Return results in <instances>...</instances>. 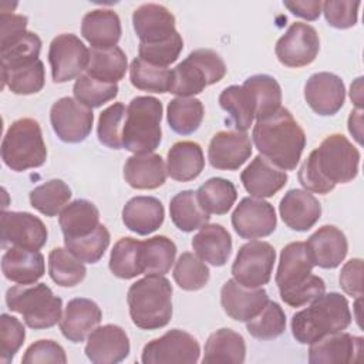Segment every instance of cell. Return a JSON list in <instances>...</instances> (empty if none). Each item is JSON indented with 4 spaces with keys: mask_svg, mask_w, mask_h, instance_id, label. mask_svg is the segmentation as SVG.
<instances>
[{
    "mask_svg": "<svg viewBox=\"0 0 364 364\" xmlns=\"http://www.w3.org/2000/svg\"><path fill=\"white\" fill-rule=\"evenodd\" d=\"M358 165V149L343 134H331L303 161L297 176L306 191L326 195L337 183L351 182Z\"/></svg>",
    "mask_w": 364,
    "mask_h": 364,
    "instance_id": "obj_1",
    "label": "cell"
},
{
    "mask_svg": "<svg viewBox=\"0 0 364 364\" xmlns=\"http://www.w3.org/2000/svg\"><path fill=\"white\" fill-rule=\"evenodd\" d=\"M252 139L260 155L283 171L296 169L306 146L303 128L284 107L256 121Z\"/></svg>",
    "mask_w": 364,
    "mask_h": 364,
    "instance_id": "obj_2",
    "label": "cell"
},
{
    "mask_svg": "<svg viewBox=\"0 0 364 364\" xmlns=\"http://www.w3.org/2000/svg\"><path fill=\"white\" fill-rule=\"evenodd\" d=\"M307 309L291 317V334L300 344H311L324 336L346 330L351 324L348 300L337 291L323 293Z\"/></svg>",
    "mask_w": 364,
    "mask_h": 364,
    "instance_id": "obj_3",
    "label": "cell"
},
{
    "mask_svg": "<svg viewBox=\"0 0 364 364\" xmlns=\"http://www.w3.org/2000/svg\"><path fill=\"white\" fill-rule=\"evenodd\" d=\"M127 303L131 320L138 328H162L172 318L171 282L159 274H148L131 284Z\"/></svg>",
    "mask_w": 364,
    "mask_h": 364,
    "instance_id": "obj_4",
    "label": "cell"
},
{
    "mask_svg": "<svg viewBox=\"0 0 364 364\" xmlns=\"http://www.w3.org/2000/svg\"><path fill=\"white\" fill-rule=\"evenodd\" d=\"M162 102L149 95H138L127 107L122 148L132 154H151L162 139Z\"/></svg>",
    "mask_w": 364,
    "mask_h": 364,
    "instance_id": "obj_5",
    "label": "cell"
},
{
    "mask_svg": "<svg viewBox=\"0 0 364 364\" xmlns=\"http://www.w3.org/2000/svg\"><path fill=\"white\" fill-rule=\"evenodd\" d=\"M6 304L9 310L21 314L26 326L34 330L50 328L63 317V300L46 283L7 289Z\"/></svg>",
    "mask_w": 364,
    "mask_h": 364,
    "instance_id": "obj_6",
    "label": "cell"
},
{
    "mask_svg": "<svg viewBox=\"0 0 364 364\" xmlns=\"http://www.w3.org/2000/svg\"><path fill=\"white\" fill-rule=\"evenodd\" d=\"M1 159L14 172L41 166L47 159V146L40 124L33 118L16 119L4 134Z\"/></svg>",
    "mask_w": 364,
    "mask_h": 364,
    "instance_id": "obj_7",
    "label": "cell"
},
{
    "mask_svg": "<svg viewBox=\"0 0 364 364\" xmlns=\"http://www.w3.org/2000/svg\"><path fill=\"white\" fill-rule=\"evenodd\" d=\"M226 74L223 58L210 48H198L171 70L169 92L178 97H193L208 85L219 82Z\"/></svg>",
    "mask_w": 364,
    "mask_h": 364,
    "instance_id": "obj_8",
    "label": "cell"
},
{
    "mask_svg": "<svg viewBox=\"0 0 364 364\" xmlns=\"http://www.w3.org/2000/svg\"><path fill=\"white\" fill-rule=\"evenodd\" d=\"M276 262L274 247L263 240H250L239 247L232 264L233 279L246 287H262L270 282Z\"/></svg>",
    "mask_w": 364,
    "mask_h": 364,
    "instance_id": "obj_9",
    "label": "cell"
},
{
    "mask_svg": "<svg viewBox=\"0 0 364 364\" xmlns=\"http://www.w3.org/2000/svg\"><path fill=\"white\" fill-rule=\"evenodd\" d=\"M199 355L198 340L181 328H172L144 346L141 361L144 364H195Z\"/></svg>",
    "mask_w": 364,
    "mask_h": 364,
    "instance_id": "obj_10",
    "label": "cell"
},
{
    "mask_svg": "<svg viewBox=\"0 0 364 364\" xmlns=\"http://www.w3.org/2000/svg\"><path fill=\"white\" fill-rule=\"evenodd\" d=\"M48 61L53 81L57 84L78 78L90 61V50L71 33L53 38L48 48Z\"/></svg>",
    "mask_w": 364,
    "mask_h": 364,
    "instance_id": "obj_11",
    "label": "cell"
},
{
    "mask_svg": "<svg viewBox=\"0 0 364 364\" xmlns=\"http://www.w3.org/2000/svg\"><path fill=\"white\" fill-rule=\"evenodd\" d=\"M50 122L55 135L67 144L82 142L92 131L94 114L71 97L57 100L50 109Z\"/></svg>",
    "mask_w": 364,
    "mask_h": 364,
    "instance_id": "obj_12",
    "label": "cell"
},
{
    "mask_svg": "<svg viewBox=\"0 0 364 364\" xmlns=\"http://www.w3.org/2000/svg\"><path fill=\"white\" fill-rule=\"evenodd\" d=\"M320 51V38L316 28L307 23L296 21L276 43L277 60L290 68L311 64Z\"/></svg>",
    "mask_w": 364,
    "mask_h": 364,
    "instance_id": "obj_13",
    "label": "cell"
},
{
    "mask_svg": "<svg viewBox=\"0 0 364 364\" xmlns=\"http://www.w3.org/2000/svg\"><path fill=\"white\" fill-rule=\"evenodd\" d=\"M276 225L273 205L260 198H243L232 213V226L242 239L266 237L274 232Z\"/></svg>",
    "mask_w": 364,
    "mask_h": 364,
    "instance_id": "obj_14",
    "label": "cell"
},
{
    "mask_svg": "<svg viewBox=\"0 0 364 364\" xmlns=\"http://www.w3.org/2000/svg\"><path fill=\"white\" fill-rule=\"evenodd\" d=\"M1 246L38 250L47 243L48 230L43 220L28 212H1Z\"/></svg>",
    "mask_w": 364,
    "mask_h": 364,
    "instance_id": "obj_15",
    "label": "cell"
},
{
    "mask_svg": "<svg viewBox=\"0 0 364 364\" xmlns=\"http://www.w3.org/2000/svg\"><path fill=\"white\" fill-rule=\"evenodd\" d=\"M364 338L350 333L338 331L321 337L310 344V364H350L361 358Z\"/></svg>",
    "mask_w": 364,
    "mask_h": 364,
    "instance_id": "obj_16",
    "label": "cell"
},
{
    "mask_svg": "<svg viewBox=\"0 0 364 364\" xmlns=\"http://www.w3.org/2000/svg\"><path fill=\"white\" fill-rule=\"evenodd\" d=\"M304 100L316 114L323 117L334 115L344 105V82L333 73H316L304 84Z\"/></svg>",
    "mask_w": 364,
    "mask_h": 364,
    "instance_id": "obj_17",
    "label": "cell"
},
{
    "mask_svg": "<svg viewBox=\"0 0 364 364\" xmlns=\"http://www.w3.org/2000/svg\"><path fill=\"white\" fill-rule=\"evenodd\" d=\"M131 344L125 330L117 324L97 327L85 344V355L94 364H117L129 354Z\"/></svg>",
    "mask_w": 364,
    "mask_h": 364,
    "instance_id": "obj_18",
    "label": "cell"
},
{
    "mask_svg": "<svg viewBox=\"0 0 364 364\" xmlns=\"http://www.w3.org/2000/svg\"><path fill=\"white\" fill-rule=\"evenodd\" d=\"M252 155V141L242 131L216 132L208 148L209 164L222 171L239 169Z\"/></svg>",
    "mask_w": 364,
    "mask_h": 364,
    "instance_id": "obj_19",
    "label": "cell"
},
{
    "mask_svg": "<svg viewBox=\"0 0 364 364\" xmlns=\"http://www.w3.org/2000/svg\"><path fill=\"white\" fill-rule=\"evenodd\" d=\"M269 301L267 291L262 287H246L229 279L220 290V304L225 313L236 321H249L257 316Z\"/></svg>",
    "mask_w": 364,
    "mask_h": 364,
    "instance_id": "obj_20",
    "label": "cell"
},
{
    "mask_svg": "<svg viewBox=\"0 0 364 364\" xmlns=\"http://www.w3.org/2000/svg\"><path fill=\"white\" fill-rule=\"evenodd\" d=\"M314 264L310 259L304 242H291L280 252V260L276 272V284L279 294H284L304 284L313 274Z\"/></svg>",
    "mask_w": 364,
    "mask_h": 364,
    "instance_id": "obj_21",
    "label": "cell"
},
{
    "mask_svg": "<svg viewBox=\"0 0 364 364\" xmlns=\"http://www.w3.org/2000/svg\"><path fill=\"white\" fill-rule=\"evenodd\" d=\"M306 247L313 264L321 269H336L348 252L346 235L334 225L318 228L306 242Z\"/></svg>",
    "mask_w": 364,
    "mask_h": 364,
    "instance_id": "obj_22",
    "label": "cell"
},
{
    "mask_svg": "<svg viewBox=\"0 0 364 364\" xmlns=\"http://www.w3.org/2000/svg\"><path fill=\"white\" fill-rule=\"evenodd\" d=\"M101 318L102 311L94 300L77 297L67 303L60 330L68 341L81 343L98 327Z\"/></svg>",
    "mask_w": 364,
    "mask_h": 364,
    "instance_id": "obj_23",
    "label": "cell"
},
{
    "mask_svg": "<svg viewBox=\"0 0 364 364\" xmlns=\"http://www.w3.org/2000/svg\"><path fill=\"white\" fill-rule=\"evenodd\" d=\"M132 26L141 43H159L175 33V16L162 4L146 3L132 13Z\"/></svg>",
    "mask_w": 364,
    "mask_h": 364,
    "instance_id": "obj_24",
    "label": "cell"
},
{
    "mask_svg": "<svg viewBox=\"0 0 364 364\" xmlns=\"http://www.w3.org/2000/svg\"><path fill=\"white\" fill-rule=\"evenodd\" d=\"M282 220L296 232L311 229L321 216V203L306 189H290L280 199Z\"/></svg>",
    "mask_w": 364,
    "mask_h": 364,
    "instance_id": "obj_25",
    "label": "cell"
},
{
    "mask_svg": "<svg viewBox=\"0 0 364 364\" xmlns=\"http://www.w3.org/2000/svg\"><path fill=\"white\" fill-rule=\"evenodd\" d=\"M287 173L263 155H257L240 173L245 189L253 198L260 199L276 195L287 183Z\"/></svg>",
    "mask_w": 364,
    "mask_h": 364,
    "instance_id": "obj_26",
    "label": "cell"
},
{
    "mask_svg": "<svg viewBox=\"0 0 364 364\" xmlns=\"http://www.w3.org/2000/svg\"><path fill=\"white\" fill-rule=\"evenodd\" d=\"M121 216L128 230L146 236L162 226L165 209L155 196H134L122 208Z\"/></svg>",
    "mask_w": 364,
    "mask_h": 364,
    "instance_id": "obj_27",
    "label": "cell"
},
{
    "mask_svg": "<svg viewBox=\"0 0 364 364\" xmlns=\"http://www.w3.org/2000/svg\"><path fill=\"white\" fill-rule=\"evenodd\" d=\"M4 277L18 284H33L44 276V256L38 250L10 246L1 257Z\"/></svg>",
    "mask_w": 364,
    "mask_h": 364,
    "instance_id": "obj_28",
    "label": "cell"
},
{
    "mask_svg": "<svg viewBox=\"0 0 364 364\" xmlns=\"http://www.w3.org/2000/svg\"><path fill=\"white\" fill-rule=\"evenodd\" d=\"M121 33V20L114 10L95 9L82 17L81 34L91 44V48L115 47Z\"/></svg>",
    "mask_w": 364,
    "mask_h": 364,
    "instance_id": "obj_29",
    "label": "cell"
},
{
    "mask_svg": "<svg viewBox=\"0 0 364 364\" xmlns=\"http://www.w3.org/2000/svg\"><path fill=\"white\" fill-rule=\"evenodd\" d=\"M166 166L158 154H134L124 165V179L134 189H156L166 181Z\"/></svg>",
    "mask_w": 364,
    "mask_h": 364,
    "instance_id": "obj_30",
    "label": "cell"
},
{
    "mask_svg": "<svg viewBox=\"0 0 364 364\" xmlns=\"http://www.w3.org/2000/svg\"><path fill=\"white\" fill-rule=\"evenodd\" d=\"M192 249L203 262L223 266L232 253L230 233L219 223H206L193 236Z\"/></svg>",
    "mask_w": 364,
    "mask_h": 364,
    "instance_id": "obj_31",
    "label": "cell"
},
{
    "mask_svg": "<svg viewBox=\"0 0 364 364\" xmlns=\"http://www.w3.org/2000/svg\"><path fill=\"white\" fill-rule=\"evenodd\" d=\"M205 168V156L200 145L193 141L175 142L166 155V172L178 182L196 179Z\"/></svg>",
    "mask_w": 364,
    "mask_h": 364,
    "instance_id": "obj_32",
    "label": "cell"
},
{
    "mask_svg": "<svg viewBox=\"0 0 364 364\" xmlns=\"http://www.w3.org/2000/svg\"><path fill=\"white\" fill-rule=\"evenodd\" d=\"M246 358V343L242 334L232 328H219L205 343L203 364H242Z\"/></svg>",
    "mask_w": 364,
    "mask_h": 364,
    "instance_id": "obj_33",
    "label": "cell"
},
{
    "mask_svg": "<svg viewBox=\"0 0 364 364\" xmlns=\"http://www.w3.org/2000/svg\"><path fill=\"white\" fill-rule=\"evenodd\" d=\"M58 223L64 239L85 236L100 225V210L91 200L75 199L60 212Z\"/></svg>",
    "mask_w": 364,
    "mask_h": 364,
    "instance_id": "obj_34",
    "label": "cell"
},
{
    "mask_svg": "<svg viewBox=\"0 0 364 364\" xmlns=\"http://www.w3.org/2000/svg\"><path fill=\"white\" fill-rule=\"evenodd\" d=\"M242 85L250 97L256 121L274 114L282 107V88L272 75L255 74Z\"/></svg>",
    "mask_w": 364,
    "mask_h": 364,
    "instance_id": "obj_35",
    "label": "cell"
},
{
    "mask_svg": "<svg viewBox=\"0 0 364 364\" xmlns=\"http://www.w3.org/2000/svg\"><path fill=\"white\" fill-rule=\"evenodd\" d=\"M128 61L124 50L118 46L111 48H91L85 74L102 82L117 84L124 78Z\"/></svg>",
    "mask_w": 364,
    "mask_h": 364,
    "instance_id": "obj_36",
    "label": "cell"
},
{
    "mask_svg": "<svg viewBox=\"0 0 364 364\" xmlns=\"http://www.w3.org/2000/svg\"><path fill=\"white\" fill-rule=\"evenodd\" d=\"M172 223L182 232H193L205 226L210 216L200 206L196 191L186 189L176 193L169 202Z\"/></svg>",
    "mask_w": 364,
    "mask_h": 364,
    "instance_id": "obj_37",
    "label": "cell"
},
{
    "mask_svg": "<svg viewBox=\"0 0 364 364\" xmlns=\"http://www.w3.org/2000/svg\"><path fill=\"white\" fill-rule=\"evenodd\" d=\"M176 256V245L166 236L158 235L141 242L139 262L142 274H166Z\"/></svg>",
    "mask_w": 364,
    "mask_h": 364,
    "instance_id": "obj_38",
    "label": "cell"
},
{
    "mask_svg": "<svg viewBox=\"0 0 364 364\" xmlns=\"http://www.w3.org/2000/svg\"><path fill=\"white\" fill-rule=\"evenodd\" d=\"M203 115L205 108L202 101L193 97H176L169 101L166 108L168 125L179 135H189L198 131Z\"/></svg>",
    "mask_w": 364,
    "mask_h": 364,
    "instance_id": "obj_39",
    "label": "cell"
},
{
    "mask_svg": "<svg viewBox=\"0 0 364 364\" xmlns=\"http://www.w3.org/2000/svg\"><path fill=\"white\" fill-rule=\"evenodd\" d=\"M41 44V38L31 31H24L10 40L0 41L1 70L17 68L37 61Z\"/></svg>",
    "mask_w": 364,
    "mask_h": 364,
    "instance_id": "obj_40",
    "label": "cell"
},
{
    "mask_svg": "<svg viewBox=\"0 0 364 364\" xmlns=\"http://www.w3.org/2000/svg\"><path fill=\"white\" fill-rule=\"evenodd\" d=\"M48 274L55 284L74 287L85 279L87 269L67 247H54L48 253Z\"/></svg>",
    "mask_w": 364,
    "mask_h": 364,
    "instance_id": "obj_41",
    "label": "cell"
},
{
    "mask_svg": "<svg viewBox=\"0 0 364 364\" xmlns=\"http://www.w3.org/2000/svg\"><path fill=\"white\" fill-rule=\"evenodd\" d=\"M70 186L61 179H50L31 189L30 205L40 213L53 218L57 216L71 199Z\"/></svg>",
    "mask_w": 364,
    "mask_h": 364,
    "instance_id": "obj_42",
    "label": "cell"
},
{
    "mask_svg": "<svg viewBox=\"0 0 364 364\" xmlns=\"http://www.w3.org/2000/svg\"><path fill=\"white\" fill-rule=\"evenodd\" d=\"M200 206L210 215H225L237 198L233 182L225 178H210L196 191Z\"/></svg>",
    "mask_w": 364,
    "mask_h": 364,
    "instance_id": "obj_43",
    "label": "cell"
},
{
    "mask_svg": "<svg viewBox=\"0 0 364 364\" xmlns=\"http://www.w3.org/2000/svg\"><path fill=\"white\" fill-rule=\"evenodd\" d=\"M3 85L18 95H30L43 90L46 82V70L43 61L38 58L31 64L17 68L1 70Z\"/></svg>",
    "mask_w": 364,
    "mask_h": 364,
    "instance_id": "obj_44",
    "label": "cell"
},
{
    "mask_svg": "<svg viewBox=\"0 0 364 364\" xmlns=\"http://www.w3.org/2000/svg\"><path fill=\"white\" fill-rule=\"evenodd\" d=\"M219 105L223 111L229 114L236 131L245 132L253 124V105L243 85L226 87L219 95Z\"/></svg>",
    "mask_w": 364,
    "mask_h": 364,
    "instance_id": "obj_45",
    "label": "cell"
},
{
    "mask_svg": "<svg viewBox=\"0 0 364 364\" xmlns=\"http://www.w3.org/2000/svg\"><path fill=\"white\" fill-rule=\"evenodd\" d=\"M141 240L125 236L121 237L112 247L109 255V270L114 276L128 280L142 274L139 262Z\"/></svg>",
    "mask_w": 364,
    "mask_h": 364,
    "instance_id": "obj_46",
    "label": "cell"
},
{
    "mask_svg": "<svg viewBox=\"0 0 364 364\" xmlns=\"http://www.w3.org/2000/svg\"><path fill=\"white\" fill-rule=\"evenodd\" d=\"M129 80L131 84L141 91L165 94L169 92L171 87V70L152 65L136 57L129 65Z\"/></svg>",
    "mask_w": 364,
    "mask_h": 364,
    "instance_id": "obj_47",
    "label": "cell"
},
{
    "mask_svg": "<svg viewBox=\"0 0 364 364\" xmlns=\"http://www.w3.org/2000/svg\"><path fill=\"white\" fill-rule=\"evenodd\" d=\"M175 283L186 291H196L203 289L210 277L209 267L200 257L191 252H183L173 267Z\"/></svg>",
    "mask_w": 364,
    "mask_h": 364,
    "instance_id": "obj_48",
    "label": "cell"
},
{
    "mask_svg": "<svg viewBox=\"0 0 364 364\" xmlns=\"http://www.w3.org/2000/svg\"><path fill=\"white\" fill-rule=\"evenodd\" d=\"M247 333L257 340H273L286 330V314L279 303L267 301L262 311L246 321Z\"/></svg>",
    "mask_w": 364,
    "mask_h": 364,
    "instance_id": "obj_49",
    "label": "cell"
},
{
    "mask_svg": "<svg viewBox=\"0 0 364 364\" xmlns=\"http://www.w3.org/2000/svg\"><path fill=\"white\" fill-rule=\"evenodd\" d=\"M109 232L100 223L94 232L85 236L64 239L65 247L84 263H97L109 246Z\"/></svg>",
    "mask_w": 364,
    "mask_h": 364,
    "instance_id": "obj_50",
    "label": "cell"
},
{
    "mask_svg": "<svg viewBox=\"0 0 364 364\" xmlns=\"http://www.w3.org/2000/svg\"><path fill=\"white\" fill-rule=\"evenodd\" d=\"M118 84L102 82L90 77L88 74H81L75 80L73 87L75 100L90 109L98 108L105 102L114 100L118 95Z\"/></svg>",
    "mask_w": 364,
    "mask_h": 364,
    "instance_id": "obj_51",
    "label": "cell"
},
{
    "mask_svg": "<svg viewBox=\"0 0 364 364\" xmlns=\"http://www.w3.org/2000/svg\"><path fill=\"white\" fill-rule=\"evenodd\" d=\"M125 117L127 108L122 102H114L100 114L97 124V135L98 141L102 145L111 149L122 148V129Z\"/></svg>",
    "mask_w": 364,
    "mask_h": 364,
    "instance_id": "obj_52",
    "label": "cell"
},
{
    "mask_svg": "<svg viewBox=\"0 0 364 364\" xmlns=\"http://www.w3.org/2000/svg\"><path fill=\"white\" fill-rule=\"evenodd\" d=\"M182 48L183 40L181 34L176 31L171 38L159 43H139L138 54L139 58L152 65L166 67L178 60Z\"/></svg>",
    "mask_w": 364,
    "mask_h": 364,
    "instance_id": "obj_53",
    "label": "cell"
},
{
    "mask_svg": "<svg viewBox=\"0 0 364 364\" xmlns=\"http://www.w3.org/2000/svg\"><path fill=\"white\" fill-rule=\"evenodd\" d=\"M24 338L26 328L23 323L14 316L3 313L0 316V361L3 364L11 363Z\"/></svg>",
    "mask_w": 364,
    "mask_h": 364,
    "instance_id": "obj_54",
    "label": "cell"
},
{
    "mask_svg": "<svg viewBox=\"0 0 364 364\" xmlns=\"http://www.w3.org/2000/svg\"><path fill=\"white\" fill-rule=\"evenodd\" d=\"M360 1L351 0H328L324 1L321 9L328 26L334 28H350L357 24Z\"/></svg>",
    "mask_w": 364,
    "mask_h": 364,
    "instance_id": "obj_55",
    "label": "cell"
},
{
    "mask_svg": "<svg viewBox=\"0 0 364 364\" xmlns=\"http://www.w3.org/2000/svg\"><path fill=\"white\" fill-rule=\"evenodd\" d=\"M23 364H38V363H67L64 348L54 340H38L33 343L21 358Z\"/></svg>",
    "mask_w": 364,
    "mask_h": 364,
    "instance_id": "obj_56",
    "label": "cell"
},
{
    "mask_svg": "<svg viewBox=\"0 0 364 364\" xmlns=\"http://www.w3.org/2000/svg\"><path fill=\"white\" fill-rule=\"evenodd\" d=\"M324 291H326L324 280L320 276L311 274L310 279L304 284H301L284 294H280V299L290 307H301V306L313 301L318 296H321Z\"/></svg>",
    "mask_w": 364,
    "mask_h": 364,
    "instance_id": "obj_57",
    "label": "cell"
},
{
    "mask_svg": "<svg viewBox=\"0 0 364 364\" xmlns=\"http://www.w3.org/2000/svg\"><path fill=\"white\" fill-rule=\"evenodd\" d=\"M340 287L351 297L361 299L363 296V260L360 257L350 259L341 267L338 276Z\"/></svg>",
    "mask_w": 364,
    "mask_h": 364,
    "instance_id": "obj_58",
    "label": "cell"
},
{
    "mask_svg": "<svg viewBox=\"0 0 364 364\" xmlns=\"http://www.w3.org/2000/svg\"><path fill=\"white\" fill-rule=\"evenodd\" d=\"M1 21V33H0V41L10 40L16 36H20L21 33L27 31V17L21 14H14L9 11H1L0 14Z\"/></svg>",
    "mask_w": 364,
    "mask_h": 364,
    "instance_id": "obj_59",
    "label": "cell"
},
{
    "mask_svg": "<svg viewBox=\"0 0 364 364\" xmlns=\"http://www.w3.org/2000/svg\"><path fill=\"white\" fill-rule=\"evenodd\" d=\"M283 6L289 9L294 16L301 17L304 20L313 21L318 18L321 13L323 3L318 0H309V1H283Z\"/></svg>",
    "mask_w": 364,
    "mask_h": 364,
    "instance_id": "obj_60",
    "label": "cell"
},
{
    "mask_svg": "<svg viewBox=\"0 0 364 364\" xmlns=\"http://www.w3.org/2000/svg\"><path fill=\"white\" fill-rule=\"evenodd\" d=\"M348 131L358 144L363 142V112L361 109H353L348 117Z\"/></svg>",
    "mask_w": 364,
    "mask_h": 364,
    "instance_id": "obj_61",
    "label": "cell"
},
{
    "mask_svg": "<svg viewBox=\"0 0 364 364\" xmlns=\"http://www.w3.org/2000/svg\"><path fill=\"white\" fill-rule=\"evenodd\" d=\"M361 84H363V77H358L350 87V98L355 104L357 109H361V107H363V91H361L363 87H361Z\"/></svg>",
    "mask_w": 364,
    "mask_h": 364,
    "instance_id": "obj_62",
    "label": "cell"
}]
</instances>
